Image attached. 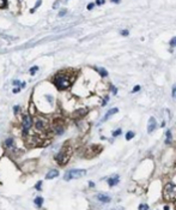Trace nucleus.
<instances>
[{"instance_id": "5", "label": "nucleus", "mask_w": 176, "mask_h": 210, "mask_svg": "<svg viewBox=\"0 0 176 210\" xmlns=\"http://www.w3.org/2000/svg\"><path fill=\"white\" fill-rule=\"evenodd\" d=\"M31 125H32L31 116H30L29 114H24L23 115V131H24V133L28 132V130L31 127Z\"/></svg>"}, {"instance_id": "19", "label": "nucleus", "mask_w": 176, "mask_h": 210, "mask_svg": "<svg viewBox=\"0 0 176 210\" xmlns=\"http://www.w3.org/2000/svg\"><path fill=\"white\" fill-rule=\"evenodd\" d=\"M120 135H121V130H120V128L113 132V136H114V137H116V136H120Z\"/></svg>"}, {"instance_id": "4", "label": "nucleus", "mask_w": 176, "mask_h": 210, "mask_svg": "<svg viewBox=\"0 0 176 210\" xmlns=\"http://www.w3.org/2000/svg\"><path fill=\"white\" fill-rule=\"evenodd\" d=\"M164 197L169 200H175V185L174 184H168L164 190Z\"/></svg>"}, {"instance_id": "10", "label": "nucleus", "mask_w": 176, "mask_h": 210, "mask_svg": "<svg viewBox=\"0 0 176 210\" xmlns=\"http://www.w3.org/2000/svg\"><path fill=\"white\" fill-rule=\"evenodd\" d=\"M117 182H119V177H117V175H114V177H111V178H109V179H108V184H109V186H115Z\"/></svg>"}, {"instance_id": "30", "label": "nucleus", "mask_w": 176, "mask_h": 210, "mask_svg": "<svg viewBox=\"0 0 176 210\" xmlns=\"http://www.w3.org/2000/svg\"><path fill=\"white\" fill-rule=\"evenodd\" d=\"M65 13H66V10H62V11H61V12L59 13V16L61 17V16H64V14H65Z\"/></svg>"}, {"instance_id": "31", "label": "nucleus", "mask_w": 176, "mask_h": 210, "mask_svg": "<svg viewBox=\"0 0 176 210\" xmlns=\"http://www.w3.org/2000/svg\"><path fill=\"white\" fill-rule=\"evenodd\" d=\"M111 90H113V93H114V94H116L117 93V89L116 88H114V86H111Z\"/></svg>"}, {"instance_id": "9", "label": "nucleus", "mask_w": 176, "mask_h": 210, "mask_svg": "<svg viewBox=\"0 0 176 210\" xmlns=\"http://www.w3.org/2000/svg\"><path fill=\"white\" fill-rule=\"evenodd\" d=\"M97 199L103 202V203H109L110 202V197L107 196V195H102V193H98L97 195Z\"/></svg>"}, {"instance_id": "27", "label": "nucleus", "mask_w": 176, "mask_h": 210, "mask_svg": "<svg viewBox=\"0 0 176 210\" xmlns=\"http://www.w3.org/2000/svg\"><path fill=\"white\" fill-rule=\"evenodd\" d=\"M93 5H95L93 2H90V4H89V5H88V10H92V7H93Z\"/></svg>"}, {"instance_id": "17", "label": "nucleus", "mask_w": 176, "mask_h": 210, "mask_svg": "<svg viewBox=\"0 0 176 210\" xmlns=\"http://www.w3.org/2000/svg\"><path fill=\"white\" fill-rule=\"evenodd\" d=\"M139 210H148V205L147 204H140L139 205Z\"/></svg>"}, {"instance_id": "3", "label": "nucleus", "mask_w": 176, "mask_h": 210, "mask_svg": "<svg viewBox=\"0 0 176 210\" xmlns=\"http://www.w3.org/2000/svg\"><path fill=\"white\" fill-rule=\"evenodd\" d=\"M70 155H71L70 149H68L67 147H64V148L60 150V153L55 155V160L58 161V163H60V165H65L66 161L70 158Z\"/></svg>"}, {"instance_id": "28", "label": "nucleus", "mask_w": 176, "mask_h": 210, "mask_svg": "<svg viewBox=\"0 0 176 210\" xmlns=\"http://www.w3.org/2000/svg\"><path fill=\"white\" fill-rule=\"evenodd\" d=\"M139 90H140V86H134V88H133V93H135V91H139Z\"/></svg>"}, {"instance_id": "18", "label": "nucleus", "mask_w": 176, "mask_h": 210, "mask_svg": "<svg viewBox=\"0 0 176 210\" xmlns=\"http://www.w3.org/2000/svg\"><path fill=\"white\" fill-rule=\"evenodd\" d=\"M6 5H7V1H5V0H0V9L6 7Z\"/></svg>"}, {"instance_id": "25", "label": "nucleus", "mask_w": 176, "mask_h": 210, "mask_svg": "<svg viewBox=\"0 0 176 210\" xmlns=\"http://www.w3.org/2000/svg\"><path fill=\"white\" fill-rule=\"evenodd\" d=\"M121 35L127 36V35H128V30H122V31H121Z\"/></svg>"}, {"instance_id": "6", "label": "nucleus", "mask_w": 176, "mask_h": 210, "mask_svg": "<svg viewBox=\"0 0 176 210\" xmlns=\"http://www.w3.org/2000/svg\"><path fill=\"white\" fill-rule=\"evenodd\" d=\"M156 124H157V123H156V119H155V118H150L148 125H147V132H148V133H151V132H153V131L156 130V127H157Z\"/></svg>"}, {"instance_id": "16", "label": "nucleus", "mask_w": 176, "mask_h": 210, "mask_svg": "<svg viewBox=\"0 0 176 210\" xmlns=\"http://www.w3.org/2000/svg\"><path fill=\"white\" fill-rule=\"evenodd\" d=\"M170 140H171V131H168L167 132V144H170Z\"/></svg>"}, {"instance_id": "26", "label": "nucleus", "mask_w": 176, "mask_h": 210, "mask_svg": "<svg viewBox=\"0 0 176 210\" xmlns=\"http://www.w3.org/2000/svg\"><path fill=\"white\" fill-rule=\"evenodd\" d=\"M19 109H20V107H19V106H16L15 108H13V111H15V113H16V114H17V113L19 112Z\"/></svg>"}, {"instance_id": "22", "label": "nucleus", "mask_w": 176, "mask_h": 210, "mask_svg": "<svg viewBox=\"0 0 176 210\" xmlns=\"http://www.w3.org/2000/svg\"><path fill=\"white\" fill-rule=\"evenodd\" d=\"M12 142H13V140L11 139V138H9V139L6 140V147H11V145H12Z\"/></svg>"}, {"instance_id": "32", "label": "nucleus", "mask_w": 176, "mask_h": 210, "mask_svg": "<svg viewBox=\"0 0 176 210\" xmlns=\"http://www.w3.org/2000/svg\"><path fill=\"white\" fill-rule=\"evenodd\" d=\"M104 1H96V5H103Z\"/></svg>"}, {"instance_id": "21", "label": "nucleus", "mask_w": 176, "mask_h": 210, "mask_svg": "<svg viewBox=\"0 0 176 210\" xmlns=\"http://www.w3.org/2000/svg\"><path fill=\"white\" fill-rule=\"evenodd\" d=\"M41 4H42L41 1H37V2H36V5H35V7H34V9H32V10H31L30 12H34V11H35V10H36V9H37V7H38V6H40Z\"/></svg>"}, {"instance_id": "23", "label": "nucleus", "mask_w": 176, "mask_h": 210, "mask_svg": "<svg viewBox=\"0 0 176 210\" xmlns=\"http://www.w3.org/2000/svg\"><path fill=\"white\" fill-rule=\"evenodd\" d=\"M175 43H176V39L175 37H173L171 41H170V46H171V47H175Z\"/></svg>"}, {"instance_id": "29", "label": "nucleus", "mask_w": 176, "mask_h": 210, "mask_svg": "<svg viewBox=\"0 0 176 210\" xmlns=\"http://www.w3.org/2000/svg\"><path fill=\"white\" fill-rule=\"evenodd\" d=\"M175 94H176V89H175V85H174V88H173V97L175 98Z\"/></svg>"}, {"instance_id": "20", "label": "nucleus", "mask_w": 176, "mask_h": 210, "mask_svg": "<svg viewBox=\"0 0 176 210\" xmlns=\"http://www.w3.org/2000/svg\"><path fill=\"white\" fill-rule=\"evenodd\" d=\"M37 70H38V66H34L32 69H30V73H31V74H34Z\"/></svg>"}, {"instance_id": "15", "label": "nucleus", "mask_w": 176, "mask_h": 210, "mask_svg": "<svg viewBox=\"0 0 176 210\" xmlns=\"http://www.w3.org/2000/svg\"><path fill=\"white\" fill-rule=\"evenodd\" d=\"M134 136H135V133H134V132H132V131H130V132H127V133H126V139H127V140L132 139Z\"/></svg>"}, {"instance_id": "14", "label": "nucleus", "mask_w": 176, "mask_h": 210, "mask_svg": "<svg viewBox=\"0 0 176 210\" xmlns=\"http://www.w3.org/2000/svg\"><path fill=\"white\" fill-rule=\"evenodd\" d=\"M36 127L38 128V130H43L44 128V124L42 120H37V123H36Z\"/></svg>"}, {"instance_id": "1", "label": "nucleus", "mask_w": 176, "mask_h": 210, "mask_svg": "<svg viewBox=\"0 0 176 210\" xmlns=\"http://www.w3.org/2000/svg\"><path fill=\"white\" fill-rule=\"evenodd\" d=\"M72 83V79H70L67 76H64V74H56L55 78H54V84L56 85L59 90H65L67 89Z\"/></svg>"}, {"instance_id": "13", "label": "nucleus", "mask_w": 176, "mask_h": 210, "mask_svg": "<svg viewBox=\"0 0 176 210\" xmlns=\"http://www.w3.org/2000/svg\"><path fill=\"white\" fill-rule=\"evenodd\" d=\"M35 204H36L37 207H41V205L43 204V198H42V197H37V198L35 199Z\"/></svg>"}, {"instance_id": "12", "label": "nucleus", "mask_w": 176, "mask_h": 210, "mask_svg": "<svg viewBox=\"0 0 176 210\" xmlns=\"http://www.w3.org/2000/svg\"><path fill=\"white\" fill-rule=\"evenodd\" d=\"M96 71L102 76V77H107L108 76V72H107V70H104V69H102V67H96Z\"/></svg>"}, {"instance_id": "2", "label": "nucleus", "mask_w": 176, "mask_h": 210, "mask_svg": "<svg viewBox=\"0 0 176 210\" xmlns=\"http://www.w3.org/2000/svg\"><path fill=\"white\" fill-rule=\"evenodd\" d=\"M86 174V170L85 169H71L68 172H66V174L64 175V179L66 181H70L72 179H78V178H82Z\"/></svg>"}, {"instance_id": "33", "label": "nucleus", "mask_w": 176, "mask_h": 210, "mask_svg": "<svg viewBox=\"0 0 176 210\" xmlns=\"http://www.w3.org/2000/svg\"><path fill=\"white\" fill-rule=\"evenodd\" d=\"M111 210H123L122 207H119V208H115V209H111Z\"/></svg>"}, {"instance_id": "7", "label": "nucleus", "mask_w": 176, "mask_h": 210, "mask_svg": "<svg viewBox=\"0 0 176 210\" xmlns=\"http://www.w3.org/2000/svg\"><path fill=\"white\" fill-rule=\"evenodd\" d=\"M119 112V108H111V109H109L108 112H107V114L104 115V118L102 119V121H105V120H108L111 115H114V114H116V113Z\"/></svg>"}, {"instance_id": "8", "label": "nucleus", "mask_w": 176, "mask_h": 210, "mask_svg": "<svg viewBox=\"0 0 176 210\" xmlns=\"http://www.w3.org/2000/svg\"><path fill=\"white\" fill-rule=\"evenodd\" d=\"M58 175H59V170H56V169H52L49 173L46 174V179H54V178H56Z\"/></svg>"}, {"instance_id": "24", "label": "nucleus", "mask_w": 176, "mask_h": 210, "mask_svg": "<svg viewBox=\"0 0 176 210\" xmlns=\"http://www.w3.org/2000/svg\"><path fill=\"white\" fill-rule=\"evenodd\" d=\"M41 186H42V181H38L36 185H35V187H36L37 190H40V189H41Z\"/></svg>"}, {"instance_id": "34", "label": "nucleus", "mask_w": 176, "mask_h": 210, "mask_svg": "<svg viewBox=\"0 0 176 210\" xmlns=\"http://www.w3.org/2000/svg\"><path fill=\"white\" fill-rule=\"evenodd\" d=\"M19 83H20L19 81H15V82H13V84H15V85H17V84H19Z\"/></svg>"}, {"instance_id": "11", "label": "nucleus", "mask_w": 176, "mask_h": 210, "mask_svg": "<svg viewBox=\"0 0 176 210\" xmlns=\"http://www.w3.org/2000/svg\"><path fill=\"white\" fill-rule=\"evenodd\" d=\"M86 113H88V109H86V108H83V109H80V111H77V112H74L73 115H74V116H84Z\"/></svg>"}]
</instances>
